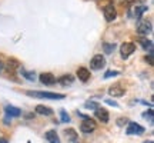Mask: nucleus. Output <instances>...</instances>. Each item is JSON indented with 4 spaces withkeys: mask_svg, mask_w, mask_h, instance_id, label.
I'll use <instances>...</instances> for the list:
<instances>
[{
    "mask_svg": "<svg viewBox=\"0 0 154 143\" xmlns=\"http://www.w3.org/2000/svg\"><path fill=\"white\" fill-rule=\"evenodd\" d=\"M143 143H153V140H146V142H143Z\"/></svg>",
    "mask_w": 154,
    "mask_h": 143,
    "instance_id": "obj_31",
    "label": "nucleus"
},
{
    "mask_svg": "<svg viewBox=\"0 0 154 143\" xmlns=\"http://www.w3.org/2000/svg\"><path fill=\"white\" fill-rule=\"evenodd\" d=\"M126 122H128V120H127V119H119V120H117V125H119V126H123Z\"/></svg>",
    "mask_w": 154,
    "mask_h": 143,
    "instance_id": "obj_28",
    "label": "nucleus"
},
{
    "mask_svg": "<svg viewBox=\"0 0 154 143\" xmlns=\"http://www.w3.org/2000/svg\"><path fill=\"white\" fill-rule=\"evenodd\" d=\"M134 50H136V44L131 43V42H124V43L121 44V47H120L121 57H123V59H127L130 55L134 53Z\"/></svg>",
    "mask_w": 154,
    "mask_h": 143,
    "instance_id": "obj_6",
    "label": "nucleus"
},
{
    "mask_svg": "<svg viewBox=\"0 0 154 143\" xmlns=\"http://www.w3.org/2000/svg\"><path fill=\"white\" fill-rule=\"evenodd\" d=\"M60 119L63 123H69V122H70V116H69V113H67L64 109L60 110Z\"/></svg>",
    "mask_w": 154,
    "mask_h": 143,
    "instance_id": "obj_21",
    "label": "nucleus"
},
{
    "mask_svg": "<svg viewBox=\"0 0 154 143\" xmlns=\"http://www.w3.org/2000/svg\"><path fill=\"white\" fill-rule=\"evenodd\" d=\"M126 133L128 136H138L144 133V127L141 125H138L136 122H128V127H127Z\"/></svg>",
    "mask_w": 154,
    "mask_h": 143,
    "instance_id": "obj_3",
    "label": "nucleus"
},
{
    "mask_svg": "<svg viewBox=\"0 0 154 143\" xmlns=\"http://www.w3.org/2000/svg\"><path fill=\"white\" fill-rule=\"evenodd\" d=\"M0 143H9V142H7V139H5V138H0Z\"/></svg>",
    "mask_w": 154,
    "mask_h": 143,
    "instance_id": "obj_29",
    "label": "nucleus"
},
{
    "mask_svg": "<svg viewBox=\"0 0 154 143\" xmlns=\"http://www.w3.org/2000/svg\"><path fill=\"white\" fill-rule=\"evenodd\" d=\"M7 67H9L10 70H17V69L20 67V63L17 60H14V59H10V60L7 62Z\"/></svg>",
    "mask_w": 154,
    "mask_h": 143,
    "instance_id": "obj_20",
    "label": "nucleus"
},
{
    "mask_svg": "<svg viewBox=\"0 0 154 143\" xmlns=\"http://www.w3.org/2000/svg\"><path fill=\"white\" fill-rule=\"evenodd\" d=\"M103 47H104L106 53H111V52H114L116 44L114 43H104V44H103Z\"/></svg>",
    "mask_w": 154,
    "mask_h": 143,
    "instance_id": "obj_22",
    "label": "nucleus"
},
{
    "mask_svg": "<svg viewBox=\"0 0 154 143\" xmlns=\"http://www.w3.org/2000/svg\"><path fill=\"white\" fill-rule=\"evenodd\" d=\"M124 93H126V89H124V86H123L121 83H114V84L110 86V89H109V94L113 96V97H120V96H123Z\"/></svg>",
    "mask_w": 154,
    "mask_h": 143,
    "instance_id": "obj_8",
    "label": "nucleus"
},
{
    "mask_svg": "<svg viewBox=\"0 0 154 143\" xmlns=\"http://www.w3.org/2000/svg\"><path fill=\"white\" fill-rule=\"evenodd\" d=\"M38 77H40V82L46 84V86H51V84L56 83V77L53 73H42Z\"/></svg>",
    "mask_w": 154,
    "mask_h": 143,
    "instance_id": "obj_10",
    "label": "nucleus"
},
{
    "mask_svg": "<svg viewBox=\"0 0 154 143\" xmlns=\"http://www.w3.org/2000/svg\"><path fill=\"white\" fill-rule=\"evenodd\" d=\"M27 96L30 97H38V99H51V100H59V99H64L66 96L63 93H51V92H32L29 90L26 92Z\"/></svg>",
    "mask_w": 154,
    "mask_h": 143,
    "instance_id": "obj_1",
    "label": "nucleus"
},
{
    "mask_svg": "<svg viewBox=\"0 0 154 143\" xmlns=\"http://www.w3.org/2000/svg\"><path fill=\"white\" fill-rule=\"evenodd\" d=\"M153 32V24L150 20H146V19H140L137 23V33L141 34V36H147Z\"/></svg>",
    "mask_w": 154,
    "mask_h": 143,
    "instance_id": "obj_2",
    "label": "nucleus"
},
{
    "mask_svg": "<svg viewBox=\"0 0 154 143\" xmlns=\"http://www.w3.org/2000/svg\"><path fill=\"white\" fill-rule=\"evenodd\" d=\"M3 70V63H2V62H0V72Z\"/></svg>",
    "mask_w": 154,
    "mask_h": 143,
    "instance_id": "obj_30",
    "label": "nucleus"
},
{
    "mask_svg": "<svg viewBox=\"0 0 154 143\" xmlns=\"http://www.w3.org/2000/svg\"><path fill=\"white\" fill-rule=\"evenodd\" d=\"M22 75H23V77H26L30 82H34V80H36V73H34V72H27V70H24V69H22Z\"/></svg>",
    "mask_w": 154,
    "mask_h": 143,
    "instance_id": "obj_19",
    "label": "nucleus"
},
{
    "mask_svg": "<svg viewBox=\"0 0 154 143\" xmlns=\"http://www.w3.org/2000/svg\"><path fill=\"white\" fill-rule=\"evenodd\" d=\"M104 102H106V103H107V105H111V106H114V107H117V106H119V105H117V102H114V100H110V99H106V100H104Z\"/></svg>",
    "mask_w": 154,
    "mask_h": 143,
    "instance_id": "obj_27",
    "label": "nucleus"
},
{
    "mask_svg": "<svg viewBox=\"0 0 154 143\" xmlns=\"http://www.w3.org/2000/svg\"><path fill=\"white\" fill-rule=\"evenodd\" d=\"M77 77H79V80L83 83H86L91 77V75H90V70L88 69H86V67H80V69H77Z\"/></svg>",
    "mask_w": 154,
    "mask_h": 143,
    "instance_id": "obj_11",
    "label": "nucleus"
},
{
    "mask_svg": "<svg viewBox=\"0 0 154 143\" xmlns=\"http://www.w3.org/2000/svg\"><path fill=\"white\" fill-rule=\"evenodd\" d=\"M64 135H66L67 140L74 142V143L79 142V135H77V132L74 130V129H66V130H64Z\"/></svg>",
    "mask_w": 154,
    "mask_h": 143,
    "instance_id": "obj_16",
    "label": "nucleus"
},
{
    "mask_svg": "<svg viewBox=\"0 0 154 143\" xmlns=\"http://www.w3.org/2000/svg\"><path fill=\"white\" fill-rule=\"evenodd\" d=\"M94 115H96V117H97L101 123H107L109 119H110L109 112H107V109H104V107H97L96 112H94Z\"/></svg>",
    "mask_w": 154,
    "mask_h": 143,
    "instance_id": "obj_9",
    "label": "nucleus"
},
{
    "mask_svg": "<svg viewBox=\"0 0 154 143\" xmlns=\"http://www.w3.org/2000/svg\"><path fill=\"white\" fill-rule=\"evenodd\" d=\"M59 83L61 86H72L74 83V76L73 75H63L61 77H59Z\"/></svg>",
    "mask_w": 154,
    "mask_h": 143,
    "instance_id": "obj_14",
    "label": "nucleus"
},
{
    "mask_svg": "<svg viewBox=\"0 0 154 143\" xmlns=\"http://www.w3.org/2000/svg\"><path fill=\"white\" fill-rule=\"evenodd\" d=\"M103 14H104V19L107 22H113V20H116V17H117V9L113 5H107L103 9Z\"/></svg>",
    "mask_w": 154,
    "mask_h": 143,
    "instance_id": "obj_7",
    "label": "nucleus"
},
{
    "mask_svg": "<svg viewBox=\"0 0 154 143\" xmlns=\"http://www.w3.org/2000/svg\"><path fill=\"white\" fill-rule=\"evenodd\" d=\"M5 112H6V115L10 116V117H19V116H22V110L19 109V107H14V106H6Z\"/></svg>",
    "mask_w": 154,
    "mask_h": 143,
    "instance_id": "obj_12",
    "label": "nucleus"
},
{
    "mask_svg": "<svg viewBox=\"0 0 154 143\" xmlns=\"http://www.w3.org/2000/svg\"><path fill=\"white\" fill-rule=\"evenodd\" d=\"M138 42H140V44L143 46L144 49H149L150 52H153V42L151 40H149V39H146V37H140Z\"/></svg>",
    "mask_w": 154,
    "mask_h": 143,
    "instance_id": "obj_17",
    "label": "nucleus"
},
{
    "mask_svg": "<svg viewBox=\"0 0 154 143\" xmlns=\"http://www.w3.org/2000/svg\"><path fill=\"white\" fill-rule=\"evenodd\" d=\"M120 75V72L117 70H109L104 73V79H109V77H113V76H119Z\"/></svg>",
    "mask_w": 154,
    "mask_h": 143,
    "instance_id": "obj_24",
    "label": "nucleus"
},
{
    "mask_svg": "<svg viewBox=\"0 0 154 143\" xmlns=\"http://www.w3.org/2000/svg\"><path fill=\"white\" fill-rule=\"evenodd\" d=\"M106 66V59L103 55H94L93 59L90 60V67L93 70H100L101 67Z\"/></svg>",
    "mask_w": 154,
    "mask_h": 143,
    "instance_id": "obj_5",
    "label": "nucleus"
},
{
    "mask_svg": "<svg viewBox=\"0 0 154 143\" xmlns=\"http://www.w3.org/2000/svg\"><path fill=\"white\" fill-rule=\"evenodd\" d=\"M34 110L37 112L38 115H44V116H51L53 115V109L49 107V106H44V105H37Z\"/></svg>",
    "mask_w": 154,
    "mask_h": 143,
    "instance_id": "obj_15",
    "label": "nucleus"
},
{
    "mask_svg": "<svg viewBox=\"0 0 154 143\" xmlns=\"http://www.w3.org/2000/svg\"><path fill=\"white\" fill-rule=\"evenodd\" d=\"M147 9H149L147 6H136V9H134V17H136V19H140L144 11H147Z\"/></svg>",
    "mask_w": 154,
    "mask_h": 143,
    "instance_id": "obj_18",
    "label": "nucleus"
},
{
    "mask_svg": "<svg viewBox=\"0 0 154 143\" xmlns=\"http://www.w3.org/2000/svg\"><path fill=\"white\" fill-rule=\"evenodd\" d=\"M143 117L149 119L150 123H153V122H154V119H153V110H149L147 113H143Z\"/></svg>",
    "mask_w": 154,
    "mask_h": 143,
    "instance_id": "obj_25",
    "label": "nucleus"
},
{
    "mask_svg": "<svg viewBox=\"0 0 154 143\" xmlns=\"http://www.w3.org/2000/svg\"><path fill=\"white\" fill-rule=\"evenodd\" d=\"M84 107H86V109L96 110L97 107H100V105H99V103H96V102H87V103H84Z\"/></svg>",
    "mask_w": 154,
    "mask_h": 143,
    "instance_id": "obj_23",
    "label": "nucleus"
},
{
    "mask_svg": "<svg viewBox=\"0 0 154 143\" xmlns=\"http://www.w3.org/2000/svg\"><path fill=\"white\" fill-rule=\"evenodd\" d=\"M80 130H82L83 133H91L96 130V122L93 120V119H90V117H86L84 120L80 123Z\"/></svg>",
    "mask_w": 154,
    "mask_h": 143,
    "instance_id": "obj_4",
    "label": "nucleus"
},
{
    "mask_svg": "<svg viewBox=\"0 0 154 143\" xmlns=\"http://www.w3.org/2000/svg\"><path fill=\"white\" fill-rule=\"evenodd\" d=\"M146 60L149 62L150 66H153V52H150V53H149V57H146Z\"/></svg>",
    "mask_w": 154,
    "mask_h": 143,
    "instance_id": "obj_26",
    "label": "nucleus"
},
{
    "mask_svg": "<svg viewBox=\"0 0 154 143\" xmlns=\"http://www.w3.org/2000/svg\"><path fill=\"white\" fill-rule=\"evenodd\" d=\"M44 138H46V140L49 143H60V138H59V135L56 133V130H49V132H46Z\"/></svg>",
    "mask_w": 154,
    "mask_h": 143,
    "instance_id": "obj_13",
    "label": "nucleus"
}]
</instances>
